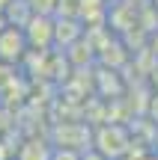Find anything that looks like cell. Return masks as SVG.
<instances>
[{"label":"cell","mask_w":158,"mask_h":160,"mask_svg":"<svg viewBox=\"0 0 158 160\" xmlns=\"http://www.w3.org/2000/svg\"><path fill=\"white\" fill-rule=\"evenodd\" d=\"M30 45H27V36H24L21 27H15V24H6L3 30H0V62L3 65H15L21 62L24 57H27Z\"/></svg>","instance_id":"obj_2"},{"label":"cell","mask_w":158,"mask_h":160,"mask_svg":"<svg viewBox=\"0 0 158 160\" xmlns=\"http://www.w3.org/2000/svg\"><path fill=\"white\" fill-rule=\"evenodd\" d=\"M107 3H117V0H107Z\"/></svg>","instance_id":"obj_10"},{"label":"cell","mask_w":158,"mask_h":160,"mask_svg":"<svg viewBox=\"0 0 158 160\" xmlns=\"http://www.w3.org/2000/svg\"><path fill=\"white\" fill-rule=\"evenodd\" d=\"M9 3H12V0H0V12H3V9H6Z\"/></svg>","instance_id":"obj_8"},{"label":"cell","mask_w":158,"mask_h":160,"mask_svg":"<svg viewBox=\"0 0 158 160\" xmlns=\"http://www.w3.org/2000/svg\"><path fill=\"white\" fill-rule=\"evenodd\" d=\"M149 51H152V57L158 59V30L152 33V39H149Z\"/></svg>","instance_id":"obj_7"},{"label":"cell","mask_w":158,"mask_h":160,"mask_svg":"<svg viewBox=\"0 0 158 160\" xmlns=\"http://www.w3.org/2000/svg\"><path fill=\"white\" fill-rule=\"evenodd\" d=\"M27 6L36 15H57V0H27Z\"/></svg>","instance_id":"obj_5"},{"label":"cell","mask_w":158,"mask_h":160,"mask_svg":"<svg viewBox=\"0 0 158 160\" xmlns=\"http://www.w3.org/2000/svg\"><path fill=\"white\" fill-rule=\"evenodd\" d=\"M146 116H149V122H152V125L158 128V92L152 98H149V107H146Z\"/></svg>","instance_id":"obj_6"},{"label":"cell","mask_w":158,"mask_h":160,"mask_svg":"<svg viewBox=\"0 0 158 160\" xmlns=\"http://www.w3.org/2000/svg\"><path fill=\"white\" fill-rule=\"evenodd\" d=\"M6 27V18H3V12H0V30H3Z\"/></svg>","instance_id":"obj_9"},{"label":"cell","mask_w":158,"mask_h":160,"mask_svg":"<svg viewBox=\"0 0 158 160\" xmlns=\"http://www.w3.org/2000/svg\"><path fill=\"white\" fill-rule=\"evenodd\" d=\"M21 30L33 51H51L54 48V15H36L33 12Z\"/></svg>","instance_id":"obj_3"},{"label":"cell","mask_w":158,"mask_h":160,"mask_svg":"<svg viewBox=\"0 0 158 160\" xmlns=\"http://www.w3.org/2000/svg\"><path fill=\"white\" fill-rule=\"evenodd\" d=\"M84 39V27L78 15H54V45L72 48Z\"/></svg>","instance_id":"obj_4"},{"label":"cell","mask_w":158,"mask_h":160,"mask_svg":"<svg viewBox=\"0 0 158 160\" xmlns=\"http://www.w3.org/2000/svg\"><path fill=\"white\" fill-rule=\"evenodd\" d=\"M131 133H128V128H123V125H105V128H99V133L93 137V148L99 151L101 157H107V160H123L125 154L131 151Z\"/></svg>","instance_id":"obj_1"}]
</instances>
